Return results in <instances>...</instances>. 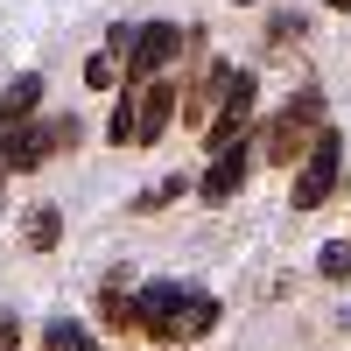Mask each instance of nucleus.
Wrapping results in <instances>:
<instances>
[{
    "label": "nucleus",
    "instance_id": "nucleus-1",
    "mask_svg": "<svg viewBox=\"0 0 351 351\" xmlns=\"http://www.w3.org/2000/svg\"><path fill=\"white\" fill-rule=\"evenodd\" d=\"M218 316L225 309H218L211 288H190V281H148V288H134V330L155 337L162 351H183L197 337H211Z\"/></svg>",
    "mask_w": 351,
    "mask_h": 351
},
{
    "label": "nucleus",
    "instance_id": "nucleus-2",
    "mask_svg": "<svg viewBox=\"0 0 351 351\" xmlns=\"http://www.w3.org/2000/svg\"><path fill=\"white\" fill-rule=\"evenodd\" d=\"M197 36V28H176V21H141V28H112V56H120L127 84H148L162 64H176L183 56V43Z\"/></svg>",
    "mask_w": 351,
    "mask_h": 351
},
{
    "label": "nucleus",
    "instance_id": "nucleus-3",
    "mask_svg": "<svg viewBox=\"0 0 351 351\" xmlns=\"http://www.w3.org/2000/svg\"><path fill=\"white\" fill-rule=\"evenodd\" d=\"M316 134H324V92H302L288 112H274V120H267V134H260V155L281 162V169H295V162L309 155Z\"/></svg>",
    "mask_w": 351,
    "mask_h": 351
},
{
    "label": "nucleus",
    "instance_id": "nucleus-4",
    "mask_svg": "<svg viewBox=\"0 0 351 351\" xmlns=\"http://www.w3.org/2000/svg\"><path fill=\"white\" fill-rule=\"evenodd\" d=\"M337 169H344V141L324 127L309 141V155L295 162V183H288V204H295V211H324L330 204V190H337Z\"/></svg>",
    "mask_w": 351,
    "mask_h": 351
},
{
    "label": "nucleus",
    "instance_id": "nucleus-5",
    "mask_svg": "<svg viewBox=\"0 0 351 351\" xmlns=\"http://www.w3.org/2000/svg\"><path fill=\"white\" fill-rule=\"evenodd\" d=\"M77 112H56V120H36V127H8V141H0V155H8V169L14 176H28V169H43L56 148H77Z\"/></svg>",
    "mask_w": 351,
    "mask_h": 351
},
{
    "label": "nucleus",
    "instance_id": "nucleus-6",
    "mask_svg": "<svg viewBox=\"0 0 351 351\" xmlns=\"http://www.w3.org/2000/svg\"><path fill=\"white\" fill-rule=\"evenodd\" d=\"M246 183H253V141L239 134V141H225V148H211V169L197 176V197L204 204H232Z\"/></svg>",
    "mask_w": 351,
    "mask_h": 351
},
{
    "label": "nucleus",
    "instance_id": "nucleus-7",
    "mask_svg": "<svg viewBox=\"0 0 351 351\" xmlns=\"http://www.w3.org/2000/svg\"><path fill=\"white\" fill-rule=\"evenodd\" d=\"M176 106H183V84H169V77L134 84V148H155L176 120Z\"/></svg>",
    "mask_w": 351,
    "mask_h": 351
},
{
    "label": "nucleus",
    "instance_id": "nucleus-8",
    "mask_svg": "<svg viewBox=\"0 0 351 351\" xmlns=\"http://www.w3.org/2000/svg\"><path fill=\"white\" fill-rule=\"evenodd\" d=\"M246 120H253V77L239 71V84H232V92L218 99V112L204 120V148H225V141H239Z\"/></svg>",
    "mask_w": 351,
    "mask_h": 351
},
{
    "label": "nucleus",
    "instance_id": "nucleus-9",
    "mask_svg": "<svg viewBox=\"0 0 351 351\" xmlns=\"http://www.w3.org/2000/svg\"><path fill=\"white\" fill-rule=\"evenodd\" d=\"M232 84H239V64H211L197 92H183V120H211V112H218V99L232 92Z\"/></svg>",
    "mask_w": 351,
    "mask_h": 351
},
{
    "label": "nucleus",
    "instance_id": "nucleus-10",
    "mask_svg": "<svg viewBox=\"0 0 351 351\" xmlns=\"http://www.w3.org/2000/svg\"><path fill=\"white\" fill-rule=\"evenodd\" d=\"M36 106H43V77L21 71L8 92H0V127H28V120H36Z\"/></svg>",
    "mask_w": 351,
    "mask_h": 351
},
{
    "label": "nucleus",
    "instance_id": "nucleus-11",
    "mask_svg": "<svg viewBox=\"0 0 351 351\" xmlns=\"http://www.w3.org/2000/svg\"><path fill=\"white\" fill-rule=\"evenodd\" d=\"M99 316H106V330H134V288H127V274H112L106 288H99Z\"/></svg>",
    "mask_w": 351,
    "mask_h": 351
},
{
    "label": "nucleus",
    "instance_id": "nucleus-12",
    "mask_svg": "<svg viewBox=\"0 0 351 351\" xmlns=\"http://www.w3.org/2000/svg\"><path fill=\"white\" fill-rule=\"evenodd\" d=\"M21 239H28V253H49L56 239H64V211H56V204H36L28 225H21Z\"/></svg>",
    "mask_w": 351,
    "mask_h": 351
},
{
    "label": "nucleus",
    "instance_id": "nucleus-13",
    "mask_svg": "<svg viewBox=\"0 0 351 351\" xmlns=\"http://www.w3.org/2000/svg\"><path fill=\"white\" fill-rule=\"evenodd\" d=\"M43 351H99V337L77 324V316H56V324L43 330Z\"/></svg>",
    "mask_w": 351,
    "mask_h": 351
},
{
    "label": "nucleus",
    "instance_id": "nucleus-14",
    "mask_svg": "<svg viewBox=\"0 0 351 351\" xmlns=\"http://www.w3.org/2000/svg\"><path fill=\"white\" fill-rule=\"evenodd\" d=\"M183 190H197V183H190V176H162V183H148V190H141V197H134V211H141V218H155V211H169V204H176V197H183Z\"/></svg>",
    "mask_w": 351,
    "mask_h": 351
},
{
    "label": "nucleus",
    "instance_id": "nucleus-15",
    "mask_svg": "<svg viewBox=\"0 0 351 351\" xmlns=\"http://www.w3.org/2000/svg\"><path fill=\"white\" fill-rule=\"evenodd\" d=\"M316 274H324V281H344V274H351V239H330L324 253H316Z\"/></svg>",
    "mask_w": 351,
    "mask_h": 351
},
{
    "label": "nucleus",
    "instance_id": "nucleus-16",
    "mask_svg": "<svg viewBox=\"0 0 351 351\" xmlns=\"http://www.w3.org/2000/svg\"><path fill=\"white\" fill-rule=\"evenodd\" d=\"M106 141H112V148H134V92H127L120 106H112V120H106Z\"/></svg>",
    "mask_w": 351,
    "mask_h": 351
},
{
    "label": "nucleus",
    "instance_id": "nucleus-17",
    "mask_svg": "<svg viewBox=\"0 0 351 351\" xmlns=\"http://www.w3.org/2000/svg\"><path fill=\"white\" fill-rule=\"evenodd\" d=\"M302 36H309V21H302V14H274V21H267V43H274V49L302 43Z\"/></svg>",
    "mask_w": 351,
    "mask_h": 351
},
{
    "label": "nucleus",
    "instance_id": "nucleus-18",
    "mask_svg": "<svg viewBox=\"0 0 351 351\" xmlns=\"http://www.w3.org/2000/svg\"><path fill=\"white\" fill-rule=\"evenodd\" d=\"M112 77H120V64H112V49H99V56H92V64H84V84H99V92H106V84H112Z\"/></svg>",
    "mask_w": 351,
    "mask_h": 351
},
{
    "label": "nucleus",
    "instance_id": "nucleus-19",
    "mask_svg": "<svg viewBox=\"0 0 351 351\" xmlns=\"http://www.w3.org/2000/svg\"><path fill=\"white\" fill-rule=\"evenodd\" d=\"M0 351H21V324L14 316H0Z\"/></svg>",
    "mask_w": 351,
    "mask_h": 351
},
{
    "label": "nucleus",
    "instance_id": "nucleus-20",
    "mask_svg": "<svg viewBox=\"0 0 351 351\" xmlns=\"http://www.w3.org/2000/svg\"><path fill=\"white\" fill-rule=\"evenodd\" d=\"M8 176H14V169H8V155H0V197H8Z\"/></svg>",
    "mask_w": 351,
    "mask_h": 351
},
{
    "label": "nucleus",
    "instance_id": "nucleus-21",
    "mask_svg": "<svg viewBox=\"0 0 351 351\" xmlns=\"http://www.w3.org/2000/svg\"><path fill=\"white\" fill-rule=\"evenodd\" d=\"M324 8H344V14H351V0H324Z\"/></svg>",
    "mask_w": 351,
    "mask_h": 351
},
{
    "label": "nucleus",
    "instance_id": "nucleus-22",
    "mask_svg": "<svg viewBox=\"0 0 351 351\" xmlns=\"http://www.w3.org/2000/svg\"><path fill=\"white\" fill-rule=\"evenodd\" d=\"M239 8H253V0H239Z\"/></svg>",
    "mask_w": 351,
    "mask_h": 351
},
{
    "label": "nucleus",
    "instance_id": "nucleus-23",
    "mask_svg": "<svg viewBox=\"0 0 351 351\" xmlns=\"http://www.w3.org/2000/svg\"><path fill=\"white\" fill-rule=\"evenodd\" d=\"M344 324H351V316H344Z\"/></svg>",
    "mask_w": 351,
    "mask_h": 351
}]
</instances>
